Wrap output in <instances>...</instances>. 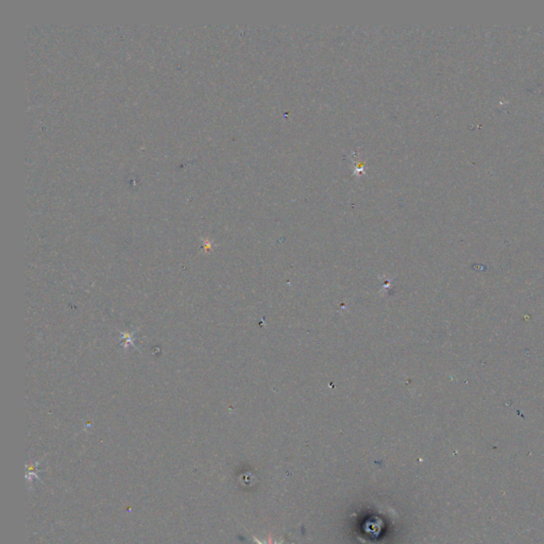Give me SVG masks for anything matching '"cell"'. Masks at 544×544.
<instances>
[{"label":"cell","mask_w":544,"mask_h":544,"mask_svg":"<svg viewBox=\"0 0 544 544\" xmlns=\"http://www.w3.org/2000/svg\"><path fill=\"white\" fill-rule=\"evenodd\" d=\"M38 464H39V463H35V464H32V465L27 466V468H26V469H27L26 479H27V481H28L29 483H30V485L32 484V481H33L34 478L39 479V477L38 476V473H37V472H38V468H37V467L38 466ZM39 481H40V482H43L42 479H39Z\"/></svg>","instance_id":"6da1fadb"}]
</instances>
